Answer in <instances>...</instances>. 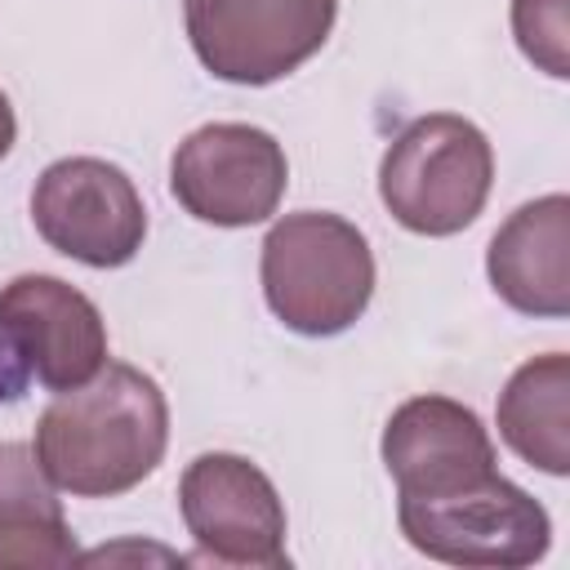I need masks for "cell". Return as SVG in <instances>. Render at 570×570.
Returning a JSON list of instances; mask_svg holds the SVG:
<instances>
[{
	"instance_id": "obj_15",
	"label": "cell",
	"mask_w": 570,
	"mask_h": 570,
	"mask_svg": "<svg viewBox=\"0 0 570 570\" xmlns=\"http://www.w3.org/2000/svg\"><path fill=\"white\" fill-rule=\"evenodd\" d=\"M13 138H18V116H13V102H9V94L0 89V160L13 151Z\"/></svg>"
},
{
	"instance_id": "obj_2",
	"label": "cell",
	"mask_w": 570,
	"mask_h": 570,
	"mask_svg": "<svg viewBox=\"0 0 570 570\" xmlns=\"http://www.w3.org/2000/svg\"><path fill=\"white\" fill-rule=\"evenodd\" d=\"M258 281L285 330L303 338H334L352 330L374 298V249L343 214L298 209L267 227Z\"/></svg>"
},
{
	"instance_id": "obj_13",
	"label": "cell",
	"mask_w": 570,
	"mask_h": 570,
	"mask_svg": "<svg viewBox=\"0 0 570 570\" xmlns=\"http://www.w3.org/2000/svg\"><path fill=\"white\" fill-rule=\"evenodd\" d=\"M76 534L62 517L58 485L22 441H0V570L9 566H71Z\"/></svg>"
},
{
	"instance_id": "obj_10",
	"label": "cell",
	"mask_w": 570,
	"mask_h": 570,
	"mask_svg": "<svg viewBox=\"0 0 570 570\" xmlns=\"http://www.w3.org/2000/svg\"><path fill=\"white\" fill-rule=\"evenodd\" d=\"M379 450L396 485V499L459 494L499 472L494 441L476 419V410L436 392L401 401L383 428Z\"/></svg>"
},
{
	"instance_id": "obj_5",
	"label": "cell",
	"mask_w": 570,
	"mask_h": 570,
	"mask_svg": "<svg viewBox=\"0 0 570 570\" xmlns=\"http://www.w3.org/2000/svg\"><path fill=\"white\" fill-rule=\"evenodd\" d=\"M396 525L414 552L472 570H521L552 543L548 508L499 472L459 494L396 499Z\"/></svg>"
},
{
	"instance_id": "obj_1",
	"label": "cell",
	"mask_w": 570,
	"mask_h": 570,
	"mask_svg": "<svg viewBox=\"0 0 570 570\" xmlns=\"http://www.w3.org/2000/svg\"><path fill=\"white\" fill-rule=\"evenodd\" d=\"M165 445L169 401L147 370L125 361H107L89 383L53 392L31 436L45 476L76 499L129 494L160 468Z\"/></svg>"
},
{
	"instance_id": "obj_11",
	"label": "cell",
	"mask_w": 570,
	"mask_h": 570,
	"mask_svg": "<svg viewBox=\"0 0 570 570\" xmlns=\"http://www.w3.org/2000/svg\"><path fill=\"white\" fill-rule=\"evenodd\" d=\"M490 289L521 316L570 312V196L548 191L512 209L485 249Z\"/></svg>"
},
{
	"instance_id": "obj_12",
	"label": "cell",
	"mask_w": 570,
	"mask_h": 570,
	"mask_svg": "<svg viewBox=\"0 0 570 570\" xmlns=\"http://www.w3.org/2000/svg\"><path fill=\"white\" fill-rule=\"evenodd\" d=\"M494 423L503 445L521 463L548 476H566L570 472V356L543 352L521 361L499 392Z\"/></svg>"
},
{
	"instance_id": "obj_9",
	"label": "cell",
	"mask_w": 570,
	"mask_h": 570,
	"mask_svg": "<svg viewBox=\"0 0 570 570\" xmlns=\"http://www.w3.org/2000/svg\"><path fill=\"white\" fill-rule=\"evenodd\" d=\"M289 187L285 147L245 120H214L191 129L169 156L174 200L209 227L267 223Z\"/></svg>"
},
{
	"instance_id": "obj_7",
	"label": "cell",
	"mask_w": 570,
	"mask_h": 570,
	"mask_svg": "<svg viewBox=\"0 0 570 570\" xmlns=\"http://www.w3.org/2000/svg\"><path fill=\"white\" fill-rule=\"evenodd\" d=\"M338 0H183L200 67L227 85H272L330 40Z\"/></svg>"
},
{
	"instance_id": "obj_14",
	"label": "cell",
	"mask_w": 570,
	"mask_h": 570,
	"mask_svg": "<svg viewBox=\"0 0 570 570\" xmlns=\"http://www.w3.org/2000/svg\"><path fill=\"white\" fill-rule=\"evenodd\" d=\"M512 36L539 71L570 76V0H512Z\"/></svg>"
},
{
	"instance_id": "obj_3",
	"label": "cell",
	"mask_w": 570,
	"mask_h": 570,
	"mask_svg": "<svg viewBox=\"0 0 570 570\" xmlns=\"http://www.w3.org/2000/svg\"><path fill=\"white\" fill-rule=\"evenodd\" d=\"M490 187L494 147L454 111L410 120L379 160V200L414 236H454L472 227Z\"/></svg>"
},
{
	"instance_id": "obj_6",
	"label": "cell",
	"mask_w": 570,
	"mask_h": 570,
	"mask_svg": "<svg viewBox=\"0 0 570 570\" xmlns=\"http://www.w3.org/2000/svg\"><path fill=\"white\" fill-rule=\"evenodd\" d=\"M178 512L196 543V561L281 570L285 552V503L272 476L232 450L196 454L178 476Z\"/></svg>"
},
{
	"instance_id": "obj_4",
	"label": "cell",
	"mask_w": 570,
	"mask_h": 570,
	"mask_svg": "<svg viewBox=\"0 0 570 570\" xmlns=\"http://www.w3.org/2000/svg\"><path fill=\"white\" fill-rule=\"evenodd\" d=\"M107 365V321L89 294L49 272L0 285V401H22L31 383L67 392Z\"/></svg>"
},
{
	"instance_id": "obj_8",
	"label": "cell",
	"mask_w": 570,
	"mask_h": 570,
	"mask_svg": "<svg viewBox=\"0 0 570 570\" xmlns=\"http://www.w3.org/2000/svg\"><path fill=\"white\" fill-rule=\"evenodd\" d=\"M31 223L49 249L111 272L138 258L147 205L134 178L102 156H62L31 187Z\"/></svg>"
}]
</instances>
